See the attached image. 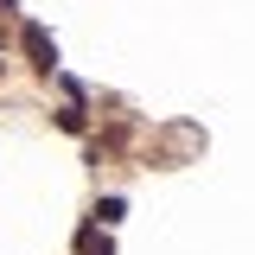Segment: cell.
Wrapping results in <instances>:
<instances>
[{
	"instance_id": "cell-3",
	"label": "cell",
	"mask_w": 255,
	"mask_h": 255,
	"mask_svg": "<svg viewBox=\"0 0 255 255\" xmlns=\"http://www.w3.org/2000/svg\"><path fill=\"white\" fill-rule=\"evenodd\" d=\"M58 128H64V134H83V128H90V115L70 102V109H58Z\"/></svg>"
},
{
	"instance_id": "cell-4",
	"label": "cell",
	"mask_w": 255,
	"mask_h": 255,
	"mask_svg": "<svg viewBox=\"0 0 255 255\" xmlns=\"http://www.w3.org/2000/svg\"><path fill=\"white\" fill-rule=\"evenodd\" d=\"M77 249H83V255H109V236H96V223H90V230L77 236Z\"/></svg>"
},
{
	"instance_id": "cell-6",
	"label": "cell",
	"mask_w": 255,
	"mask_h": 255,
	"mask_svg": "<svg viewBox=\"0 0 255 255\" xmlns=\"http://www.w3.org/2000/svg\"><path fill=\"white\" fill-rule=\"evenodd\" d=\"M0 70H6V64H0Z\"/></svg>"
},
{
	"instance_id": "cell-2",
	"label": "cell",
	"mask_w": 255,
	"mask_h": 255,
	"mask_svg": "<svg viewBox=\"0 0 255 255\" xmlns=\"http://www.w3.org/2000/svg\"><path fill=\"white\" fill-rule=\"evenodd\" d=\"M128 217V198H102V204H96V223H122Z\"/></svg>"
},
{
	"instance_id": "cell-1",
	"label": "cell",
	"mask_w": 255,
	"mask_h": 255,
	"mask_svg": "<svg viewBox=\"0 0 255 255\" xmlns=\"http://www.w3.org/2000/svg\"><path fill=\"white\" fill-rule=\"evenodd\" d=\"M26 58L38 64V70H45V77H51V70H58V45H51V32H45V26H26Z\"/></svg>"
},
{
	"instance_id": "cell-5",
	"label": "cell",
	"mask_w": 255,
	"mask_h": 255,
	"mask_svg": "<svg viewBox=\"0 0 255 255\" xmlns=\"http://www.w3.org/2000/svg\"><path fill=\"white\" fill-rule=\"evenodd\" d=\"M0 6H19V0H0Z\"/></svg>"
}]
</instances>
